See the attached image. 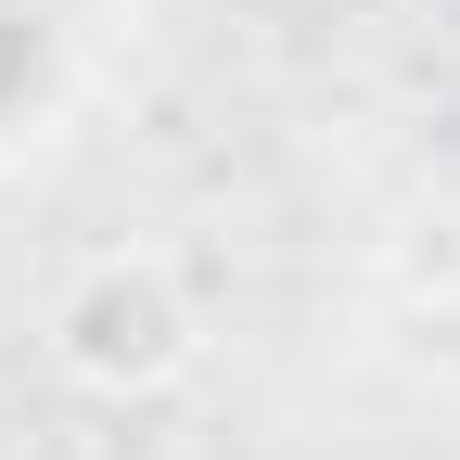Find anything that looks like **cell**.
Here are the masks:
<instances>
[{"mask_svg":"<svg viewBox=\"0 0 460 460\" xmlns=\"http://www.w3.org/2000/svg\"><path fill=\"white\" fill-rule=\"evenodd\" d=\"M51 358H65V384H90V396H166L205 358V307H192L180 256H154V243L90 256L65 295H51Z\"/></svg>","mask_w":460,"mask_h":460,"instance_id":"6da1fadb","label":"cell"}]
</instances>
